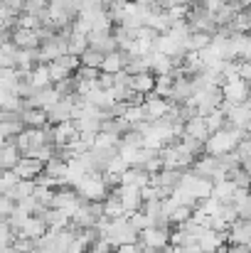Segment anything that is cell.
Returning <instances> with one entry per match:
<instances>
[{
  "mask_svg": "<svg viewBox=\"0 0 251 253\" xmlns=\"http://www.w3.org/2000/svg\"><path fill=\"white\" fill-rule=\"evenodd\" d=\"M249 138V133H247V128H222V130H214L209 138H207V143H204V153H209V155H227V153H234L237 148H239V143L242 140H247Z\"/></svg>",
  "mask_w": 251,
  "mask_h": 253,
  "instance_id": "cell-1",
  "label": "cell"
},
{
  "mask_svg": "<svg viewBox=\"0 0 251 253\" xmlns=\"http://www.w3.org/2000/svg\"><path fill=\"white\" fill-rule=\"evenodd\" d=\"M74 189L79 192V197L86 199V202H103L111 194L108 184L103 182V172H89Z\"/></svg>",
  "mask_w": 251,
  "mask_h": 253,
  "instance_id": "cell-2",
  "label": "cell"
},
{
  "mask_svg": "<svg viewBox=\"0 0 251 253\" xmlns=\"http://www.w3.org/2000/svg\"><path fill=\"white\" fill-rule=\"evenodd\" d=\"M172 244V231L170 229H163V226H151L146 231H141V246L148 249V251L163 253L165 246Z\"/></svg>",
  "mask_w": 251,
  "mask_h": 253,
  "instance_id": "cell-3",
  "label": "cell"
},
{
  "mask_svg": "<svg viewBox=\"0 0 251 253\" xmlns=\"http://www.w3.org/2000/svg\"><path fill=\"white\" fill-rule=\"evenodd\" d=\"M222 93H224V101L229 103H247V98L251 96V84L247 79L237 77L222 84Z\"/></svg>",
  "mask_w": 251,
  "mask_h": 253,
  "instance_id": "cell-4",
  "label": "cell"
},
{
  "mask_svg": "<svg viewBox=\"0 0 251 253\" xmlns=\"http://www.w3.org/2000/svg\"><path fill=\"white\" fill-rule=\"evenodd\" d=\"M10 40H12L20 49H40V47H42V35H40V30L15 27V30H10Z\"/></svg>",
  "mask_w": 251,
  "mask_h": 253,
  "instance_id": "cell-5",
  "label": "cell"
},
{
  "mask_svg": "<svg viewBox=\"0 0 251 253\" xmlns=\"http://www.w3.org/2000/svg\"><path fill=\"white\" fill-rule=\"evenodd\" d=\"M12 169L20 174V179H37V177L45 172V163L37 160V158H27V155H22L20 163H17Z\"/></svg>",
  "mask_w": 251,
  "mask_h": 253,
  "instance_id": "cell-6",
  "label": "cell"
},
{
  "mask_svg": "<svg viewBox=\"0 0 251 253\" xmlns=\"http://www.w3.org/2000/svg\"><path fill=\"white\" fill-rule=\"evenodd\" d=\"M185 133H187V135H192V138H197V140H202V143H207V138L212 135L209 123H207V116L197 113L195 118H190V121L185 123Z\"/></svg>",
  "mask_w": 251,
  "mask_h": 253,
  "instance_id": "cell-7",
  "label": "cell"
},
{
  "mask_svg": "<svg viewBox=\"0 0 251 253\" xmlns=\"http://www.w3.org/2000/svg\"><path fill=\"white\" fill-rule=\"evenodd\" d=\"M50 231V226L45 224V219L42 216H30L25 224H22V229L17 231V236H25V239H42L45 234Z\"/></svg>",
  "mask_w": 251,
  "mask_h": 253,
  "instance_id": "cell-8",
  "label": "cell"
},
{
  "mask_svg": "<svg viewBox=\"0 0 251 253\" xmlns=\"http://www.w3.org/2000/svg\"><path fill=\"white\" fill-rule=\"evenodd\" d=\"M155 82L158 77L153 72H143V74H131V88L138 91V93H153L155 91Z\"/></svg>",
  "mask_w": 251,
  "mask_h": 253,
  "instance_id": "cell-9",
  "label": "cell"
},
{
  "mask_svg": "<svg viewBox=\"0 0 251 253\" xmlns=\"http://www.w3.org/2000/svg\"><path fill=\"white\" fill-rule=\"evenodd\" d=\"M27 79H30V84L35 86L37 91H40V88H47V86L54 84V82H52V74H50V64H37V67L32 69V74H30Z\"/></svg>",
  "mask_w": 251,
  "mask_h": 253,
  "instance_id": "cell-10",
  "label": "cell"
},
{
  "mask_svg": "<svg viewBox=\"0 0 251 253\" xmlns=\"http://www.w3.org/2000/svg\"><path fill=\"white\" fill-rule=\"evenodd\" d=\"M22 123L27 128H45V123H50L47 111L45 108H25L22 111Z\"/></svg>",
  "mask_w": 251,
  "mask_h": 253,
  "instance_id": "cell-11",
  "label": "cell"
},
{
  "mask_svg": "<svg viewBox=\"0 0 251 253\" xmlns=\"http://www.w3.org/2000/svg\"><path fill=\"white\" fill-rule=\"evenodd\" d=\"M103 216H108V219H121V216H126V209H123V202H121L118 194L111 192V194L103 199Z\"/></svg>",
  "mask_w": 251,
  "mask_h": 253,
  "instance_id": "cell-12",
  "label": "cell"
},
{
  "mask_svg": "<svg viewBox=\"0 0 251 253\" xmlns=\"http://www.w3.org/2000/svg\"><path fill=\"white\" fill-rule=\"evenodd\" d=\"M237 189H239V184H237L234 179H229V177H227V179L214 182V192H212V194H214L217 199H222V202H232Z\"/></svg>",
  "mask_w": 251,
  "mask_h": 253,
  "instance_id": "cell-13",
  "label": "cell"
},
{
  "mask_svg": "<svg viewBox=\"0 0 251 253\" xmlns=\"http://www.w3.org/2000/svg\"><path fill=\"white\" fill-rule=\"evenodd\" d=\"M212 37H214V35H209V32L195 30V32L190 35V40L185 42V47H187V52H200V49H204V47L212 44Z\"/></svg>",
  "mask_w": 251,
  "mask_h": 253,
  "instance_id": "cell-14",
  "label": "cell"
},
{
  "mask_svg": "<svg viewBox=\"0 0 251 253\" xmlns=\"http://www.w3.org/2000/svg\"><path fill=\"white\" fill-rule=\"evenodd\" d=\"M79 59H82V67H91V69H101V64H103V59H106V54L101 52V49H94V47H89L84 54H79Z\"/></svg>",
  "mask_w": 251,
  "mask_h": 253,
  "instance_id": "cell-15",
  "label": "cell"
},
{
  "mask_svg": "<svg viewBox=\"0 0 251 253\" xmlns=\"http://www.w3.org/2000/svg\"><path fill=\"white\" fill-rule=\"evenodd\" d=\"M89 47H91L89 44V35L72 30V35H69V54H84Z\"/></svg>",
  "mask_w": 251,
  "mask_h": 253,
  "instance_id": "cell-16",
  "label": "cell"
},
{
  "mask_svg": "<svg viewBox=\"0 0 251 253\" xmlns=\"http://www.w3.org/2000/svg\"><path fill=\"white\" fill-rule=\"evenodd\" d=\"M27 126L22 121H2L0 123V130H2V138H17Z\"/></svg>",
  "mask_w": 251,
  "mask_h": 253,
  "instance_id": "cell-17",
  "label": "cell"
},
{
  "mask_svg": "<svg viewBox=\"0 0 251 253\" xmlns=\"http://www.w3.org/2000/svg\"><path fill=\"white\" fill-rule=\"evenodd\" d=\"M50 74H52V82L57 84V82H62V79H67V77H72V72L67 69V67H62L57 59L54 62H50Z\"/></svg>",
  "mask_w": 251,
  "mask_h": 253,
  "instance_id": "cell-18",
  "label": "cell"
},
{
  "mask_svg": "<svg viewBox=\"0 0 251 253\" xmlns=\"http://www.w3.org/2000/svg\"><path fill=\"white\" fill-rule=\"evenodd\" d=\"M20 182V174L15 172V169H5V174H2V184H0V189H2V194H7L15 184Z\"/></svg>",
  "mask_w": 251,
  "mask_h": 253,
  "instance_id": "cell-19",
  "label": "cell"
},
{
  "mask_svg": "<svg viewBox=\"0 0 251 253\" xmlns=\"http://www.w3.org/2000/svg\"><path fill=\"white\" fill-rule=\"evenodd\" d=\"M239 77L247 79L251 84V62H242V59H239Z\"/></svg>",
  "mask_w": 251,
  "mask_h": 253,
  "instance_id": "cell-20",
  "label": "cell"
},
{
  "mask_svg": "<svg viewBox=\"0 0 251 253\" xmlns=\"http://www.w3.org/2000/svg\"><path fill=\"white\" fill-rule=\"evenodd\" d=\"M195 2H200V5H202V2H207V0H195Z\"/></svg>",
  "mask_w": 251,
  "mask_h": 253,
  "instance_id": "cell-21",
  "label": "cell"
}]
</instances>
